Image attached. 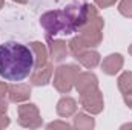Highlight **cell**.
<instances>
[{
  "label": "cell",
  "mask_w": 132,
  "mask_h": 130,
  "mask_svg": "<svg viewBox=\"0 0 132 130\" xmlns=\"http://www.w3.org/2000/svg\"><path fill=\"white\" fill-rule=\"evenodd\" d=\"M35 58L31 46H25L17 41H8L0 44V75L19 83L31 75L34 70Z\"/></svg>",
  "instance_id": "obj_1"
},
{
  "label": "cell",
  "mask_w": 132,
  "mask_h": 130,
  "mask_svg": "<svg viewBox=\"0 0 132 130\" xmlns=\"http://www.w3.org/2000/svg\"><path fill=\"white\" fill-rule=\"evenodd\" d=\"M88 18V5H69L63 11H49L42 15L40 23L46 34H72L78 31Z\"/></svg>",
  "instance_id": "obj_2"
},
{
  "label": "cell",
  "mask_w": 132,
  "mask_h": 130,
  "mask_svg": "<svg viewBox=\"0 0 132 130\" xmlns=\"http://www.w3.org/2000/svg\"><path fill=\"white\" fill-rule=\"evenodd\" d=\"M103 18L98 15L97 9L91 5H88V18H86V23L78 29L80 32V38L81 41L85 43L86 48H97L101 40H103Z\"/></svg>",
  "instance_id": "obj_3"
},
{
  "label": "cell",
  "mask_w": 132,
  "mask_h": 130,
  "mask_svg": "<svg viewBox=\"0 0 132 130\" xmlns=\"http://www.w3.org/2000/svg\"><path fill=\"white\" fill-rule=\"evenodd\" d=\"M78 73H80V67L77 64L59 66L54 72V87L62 94H68L74 87Z\"/></svg>",
  "instance_id": "obj_4"
},
{
  "label": "cell",
  "mask_w": 132,
  "mask_h": 130,
  "mask_svg": "<svg viewBox=\"0 0 132 130\" xmlns=\"http://www.w3.org/2000/svg\"><path fill=\"white\" fill-rule=\"evenodd\" d=\"M19 123L23 127L37 129L42 126V118L38 109L34 104H22L19 106Z\"/></svg>",
  "instance_id": "obj_5"
},
{
  "label": "cell",
  "mask_w": 132,
  "mask_h": 130,
  "mask_svg": "<svg viewBox=\"0 0 132 130\" xmlns=\"http://www.w3.org/2000/svg\"><path fill=\"white\" fill-rule=\"evenodd\" d=\"M80 101L85 110H88L92 115H97L103 110V95L98 87H94L88 92L80 94Z\"/></svg>",
  "instance_id": "obj_6"
},
{
  "label": "cell",
  "mask_w": 132,
  "mask_h": 130,
  "mask_svg": "<svg viewBox=\"0 0 132 130\" xmlns=\"http://www.w3.org/2000/svg\"><path fill=\"white\" fill-rule=\"evenodd\" d=\"M75 89L78 90V94H83V92H88L94 87H98V83H97V77L91 72H81L77 75L75 78Z\"/></svg>",
  "instance_id": "obj_7"
},
{
  "label": "cell",
  "mask_w": 132,
  "mask_h": 130,
  "mask_svg": "<svg viewBox=\"0 0 132 130\" xmlns=\"http://www.w3.org/2000/svg\"><path fill=\"white\" fill-rule=\"evenodd\" d=\"M48 43H49V51H51V58L52 61H62L63 58H66L68 52H69V46L66 44V41L63 40H52L48 35Z\"/></svg>",
  "instance_id": "obj_8"
},
{
  "label": "cell",
  "mask_w": 132,
  "mask_h": 130,
  "mask_svg": "<svg viewBox=\"0 0 132 130\" xmlns=\"http://www.w3.org/2000/svg\"><path fill=\"white\" fill-rule=\"evenodd\" d=\"M8 95H9V101H12V103H22V101H26L28 98L31 97V87H29V84L17 83V84L9 86Z\"/></svg>",
  "instance_id": "obj_9"
},
{
  "label": "cell",
  "mask_w": 132,
  "mask_h": 130,
  "mask_svg": "<svg viewBox=\"0 0 132 130\" xmlns=\"http://www.w3.org/2000/svg\"><path fill=\"white\" fill-rule=\"evenodd\" d=\"M52 73H54V69H52L51 64H46L43 67H37V69H34L32 75H31V83L34 86H45L51 80Z\"/></svg>",
  "instance_id": "obj_10"
},
{
  "label": "cell",
  "mask_w": 132,
  "mask_h": 130,
  "mask_svg": "<svg viewBox=\"0 0 132 130\" xmlns=\"http://www.w3.org/2000/svg\"><path fill=\"white\" fill-rule=\"evenodd\" d=\"M101 67H103V72L108 73V75H115L121 67H123V57L120 54H111L108 55L103 63H101Z\"/></svg>",
  "instance_id": "obj_11"
},
{
  "label": "cell",
  "mask_w": 132,
  "mask_h": 130,
  "mask_svg": "<svg viewBox=\"0 0 132 130\" xmlns=\"http://www.w3.org/2000/svg\"><path fill=\"white\" fill-rule=\"evenodd\" d=\"M31 49H32V52H34V58H35L34 69L43 67V66L48 64V49L45 48L43 43L34 41V43H31Z\"/></svg>",
  "instance_id": "obj_12"
},
{
  "label": "cell",
  "mask_w": 132,
  "mask_h": 130,
  "mask_svg": "<svg viewBox=\"0 0 132 130\" xmlns=\"http://www.w3.org/2000/svg\"><path fill=\"white\" fill-rule=\"evenodd\" d=\"M75 58L85 66V67H88V69H92V67H95L100 63V54L95 52V51H91L89 48L85 49V51H81Z\"/></svg>",
  "instance_id": "obj_13"
},
{
  "label": "cell",
  "mask_w": 132,
  "mask_h": 130,
  "mask_svg": "<svg viewBox=\"0 0 132 130\" xmlns=\"http://www.w3.org/2000/svg\"><path fill=\"white\" fill-rule=\"evenodd\" d=\"M75 110H77V103H75L74 98L65 97L57 103V113L60 116H63V118H68V116L74 115Z\"/></svg>",
  "instance_id": "obj_14"
},
{
  "label": "cell",
  "mask_w": 132,
  "mask_h": 130,
  "mask_svg": "<svg viewBox=\"0 0 132 130\" xmlns=\"http://www.w3.org/2000/svg\"><path fill=\"white\" fill-rule=\"evenodd\" d=\"M94 126H95L94 118H91L85 113H78L74 118V127H77V129H92Z\"/></svg>",
  "instance_id": "obj_15"
},
{
  "label": "cell",
  "mask_w": 132,
  "mask_h": 130,
  "mask_svg": "<svg viewBox=\"0 0 132 130\" xmlns=\"http://www.w3.org/2000/svg\"><path fill=\"white\" fill-rule=\"evenodd\" d=\"M118 89L125 94L132 89V72H123L118 78Z\"/></svg>",
  "instance_id": "obj_16"
},
{
  "label": "cell",
  "mask_w": 132,
  "mask_h": 130,
  "mask_svg": "<svg viewBox=\"0 0 132 130\" xmlns=\"http://www.w3.org/2000/svg\"><path fill=\"white\" fill-rule=\"evenodd\" d=\"M118 11L125 17H132V0H121L118 5Z\"/></svg>",
  "instance_id": "obj_17"
},
{
  "label": "cell",
  "mask_w": 132,
  "mask_h": 130,
  "mask_svg": "<svg viewBox=\"0 0 132 130\" xmlns=\"http://www.w3.org/2000/svg\"><path fill=\"white\" fill-rule=\"evenodd\" d=\"M71 126L68 123H62V121H55V123H51L48 124V129H69Z\"/></svg>",
  "instance_id": "obj_18"
},
{
  "label": "cell",
  "mask_w": 132,
  "mask_h": 130,
  "mask_svg": "<svg viewBox=\"0 0 132 130\" xmlns=\"http://www.w3.org/2000/svg\"><path fill=\"white\" fill-rule=\"evenodd\" d=\"M115 2H117V0H95V3L98 5L100 8H109V6H112Z\"/></svg>",
  "instance_id": "obj_19"
},
{
  "label": "cell",
  "mask_w": 132,
  "mask_h": 130,
  "mask_svg": "<svg viewBox=\"0 0 132 130\" xmlns=\"http://www.w3.org/2000/svg\"><path fill=\"white\" fill-rule=\"evenodd\" d=\"M8 89H9V86L5 81H0V98H5V95L8 94Z\"/></svg>",
  "instance_id": "obj_20"
},
{
  "label": "cell",
  "mask_w": 132,
  "mask_h": 130,
  "mask_svg": "<svg viewBox=\"0 0 132 130\" xmlns=\"http://www.w3.org/2000/svg\"><path fill=\"white\" fill-rule=\"evenodd\" d=\"M123 95H125V103L132 109V89L131 90H128V92H125Z\"/></svg>",
  "instance_id": "obj_21"
},
{
  "label": "cell",
  "mask_w": 132,
  "mask_h": 130,
  "mask_svg": "<svg viewBox=\"0 0 132 130\" xmlns=\"http://www.w3.org/2000/svg\"><path fill=\"white\" fill-rule=\"evenodd\" d=\"M6 126H9V118L5 116V115H2V116H0V129H3V127H6Z\"/></svg>",
  "instance_id": "obj_22"
},
{
  "label": "cell",
  "mask_w": 132,
  "mask_h": 130,
  "mask_svg": "<svg viewBox=\"0 0 132 130\" xmlns=\"http://www.w3.org/2000/svg\"><path fill=\"white\" fill-rule=\"evenodd\" d=\"M6 110H8V106H6V103L3 101V98H0V116H2V115H5V113H6Z\"/></svg>",
  "instance_id": "obj_23"
},
{
  "label": "cell",
  "mask_w": 132,
  "mask_h": 130,
  "mask_svg": "<svg viewBox=\"0 0 132 130\" xmlns=\"http://www.w3.org/2000/svg\"><path fill=\"white\" fill-rule=\"evenodd\" d=\"M14 2H19V3H26L28 0H14Z\"/></svg>",
  "instance_id": "obj_24"
},
{
  "label": "cell",
  "mask_w": 132,
  "mask_h": 130,
  "mask_svg": "<svg viewBox=\"0 0 132 130\" xmlns=\"http://www.w3.org/2000/svg\"><path fill=\"white\" fill-rule=\"evenodd\" d=\"M128 127H132V124H126V126H123L121 129H128Z\"/></svg>",
  "instance_id": "obj_25"
},
{
  "label": "cell",
  "mask_w": 132,
  "mask_h": 130,
  "mask_svg": "<svg viewBox=\"0 0 132 130\" xmlns=\"http://www.w3.org/2000/svg\"><path fill=\"white\" fill-rule=\"evenodd\" d=\"M3 3H5V0H0V8L3 6Z\"/></svg>",
  "instance_id": "obj_26"
},
{
  "label": "cell",
  "mask_w": 132,
  "mask_h": 130,
  "mask_svg": "<svg viewBox=\"0 0 132 130\" xmlns=\"http://www.w3.org/2000/svg\"><path fill=\"white\" fill-rule=\"evenodd\" d=\"M129 54H131V55H132V44H131V46H129Z\"/></svg>",
  "instance_id": "obj_27"
}]
</instances>
